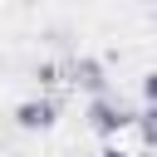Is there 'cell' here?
Listing matches in <instances>:
<instances>
[{
    "label": "cell",
    "mask_w": 157,
    "mask_h": 157,
    "mask_svg": "<svg viewBox=\"0 0 157 157\" xmlns=\"http://www.w3.org/2000/svg\"><path fill=\"white\" fill-rule=\"evenodd\" d=\"M88 118H93V128H98V132H123L128 123H137L123 103H108V98H98V103L88 108Z\"/></svg>",
    "instance_id": "cell-1"
},
{
    "label": "cell",
    "mask_w": 157,
    "mask_h": 157,
    "mask_svg": "<svg viewBox=\"0 0 157 157\" xmlns=\"http://www.w3.org/2000/svg\"><path fill=\"white\" fill-rule=\"evenodd\" d=\"M15 118H20V128H49V123H54V103H49V98H39V103H20Z\"/></svg>",
    "instance_id": "cell-2"
},
{
    "label": "cell",
    "mask_w": 157,
    "mask_h": 157,
    "mask_svg": "<svg viewBox=\"0 0 157 157\" xmlns=\"http://www.w3.org/2000/svg\"><path fill=\"white\" fill-rule=\"evenodd\" d=\"M74 83H83V88H103V69H98L93 59H83V64H74Z\"/></svg>",
    "instance_id": "cell-3"
},
{
    "label": "cell",
    "mask_w": 157,
    "mask_h": 157,
    "mask_svg": "<svg viewBox=\"0 0 157 157\" xmlns=\"http://www.w3.org/2000/svg\"><path fill=\"white\" fill-rule=\"evenodd\" d=\"M137 128H142V142H147V147H157V108L137 113Z\"/></svg>",
    "instance_id": "cell-4"
},
{
    "label": "cell",
    "mask_w": 157,
    "mask_h": 157,
    "mask_svg": "<svg viewBox=\"0 0 157 157\" xmlns=\"http://www.w3.org/2000/svg\"><path fill=\"white\" fill-rule=\"evenodd\" d=\"M142 93H147V98H152V103H157V74H152V78H147V83H142Z\"/></svg>",
    "instance_id": "cell-5"
}]
</instances>
